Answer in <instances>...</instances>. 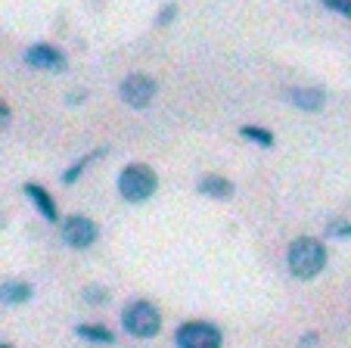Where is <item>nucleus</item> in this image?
I'll list each match as a JSON object with an SVG mask.
<instances>
[{"instance_id": "f257e3e1", "label": "nucleus", "mask_w": 351, "mask_h": 348, "mask_svg": "<svg viewBox=\"0 0 351 348\" xmlns=\"http://www.w3.org/2000/svg\"><path fill=\"white\" fill-rule=\"evenodd\" d=\"M286 264L295 280H314L326 268V246L317 237H295L286 252Z\"/></svg>"}, {"instance_id": "f03ea898", "label": "nucleus", "mask_w": 351, "mask_h": 348, "mask_svg": "<svg viewBox=\"0 0 351 348\" xmlns=\"http://www.w3.org/2000/svg\"><path fill=\"white\" fill-rule=\"evenodd\" d=\"M159 190V174L143 162H131L121 168L119 174V196L131 205H140L146 199H153Z\"/></svg>"}, {"instance_id": "7ed1b4c3", "label": "nucleus", "mask_w": 351, "mask_h": 348, "mask_svg": "<svg viewBox=\"0 0 351 348\" xmlns=\"http://www.w3.org/2000/svg\"><path fill=\"white\" fill-rule=\"evenodd\" d=\"M121 327L134 339H153L162 333V311L149 299H134L121 308Z\"/></svg>"}, {"instance_id": "20e7f679", "label": "nucleus", "mask_w": 351, "mask_h": 348, "mask_svg": "<svg viewBox=\"0 0 351 348\" xmlns=\"http://www.w3.org/2000/svg\"><path fill=\"white\" fill-rule=\"evenodd\" d=\"M174 345L178 348H221L224 333L212 321H186L174 329Z\"/></svg>"}, {"instance_id": "39448f33", "label": "nucleus", "mask_w": 351, "mask_h": 348, "mask_svg": "<svg viewBox=\"0 0 351 348\" xmlns=\"http://www.w3.org/2000/svg\"><path fill=\"white\" fill-rule=\"evenodd\" d=\"M60 237H62V243H66L69 249L84 252V249H90V246L97 243L99 227L87 215H69V218H62L60 221Z\"/></svg>"}, {"instance_id": "423d86ee", "label": "nucleus", "mask_w": 351, "mask_h": 348, "mask_svg": "<svg viewBox=\"0 0 351 348\" xmlns=\"http://www.w3.org/2000/svg\"><path fill=\"white\" fill-rule=\"evenodd\" d=\"M156 93H159V84H156V78H149V75H143V72H131L119 84L121 103L131 106V109H146V106L156 100Z\"/></svg>"}, {"instance_id": "0eeeda50", "label": "nucleus", "mask_w": 351, "mask_h": 348, "mask_svg": "<svg viewBox=\"0 0 351 348\" xmlns=\"http://www.w3.org/2000/svg\"><path fill=\"white\" fill-rule=\"evenodd\" d=\"M25 66L38 69V72H66L69 60L66 53L53 44H32L25 50Z\"/></svg>"}, {"instance_id": "6e6552de", "label": "nucleus", "mask_w": 351, "mask_h": 348, "mask_svg": "<svg viewBox=\"0 0 351 348\" xmlns=\"http://www.w3.org/2000/svg\"><path fill=\"white\" fill-rule=\"evenodd\" d=\"M22 193L32 199V205L40 211V218H44V221H50V224H60L62 221L60 209H56V199L50 196V193H47L40 184H22Z\"/></svg>"}, {"instance_id": "1a4fd4ad", "label": "nucleus", "mask_w": 351, "mask_h": 348, "mask_svg": "<svg viewBox=\"0 0 351 348\" xmlns=\"http://www.w3.org/2000/svg\"><path fill=\"white\" fill-rule=\"evenodd\" d=\"M196 193H202V196L208 199H230L233 193H237V187H233V181H227L224 174H202L196 184Z\"/></svg>"}, {"instance_id": "9d476101", "label": "nucleus", "mask_w": 351, "mask_h": 348, "mask_svg": "<svg viewBox=\"0 0 351 348\" xmlns=\"http://www.w3.org/2000/svg\"><path fill=\"white\" fill-rule=\"evenodd\" d=\"M289 100L302 112H320L326 106V91L324 87H292Z\"/></svg>"}, {"instance_id": "9b49d317", "label": "nucleus", "mask_w": 351, "mask_h": 348, "mask_svg": "<svg viewBox=\"0 0 351 348\" xmlns=\"http://www.w3.org/2000/svg\"><path fill=\"white\" fill-rule=\"evenodd\" d=\"M34 299V286L25 280H7L0 283V302L10 305V308H16V305H25Z\"/></svg>"}, {"instance_id": "f8f14e48", "label": "nucleus", "mask_w": 351, "mask_h": 348, "mask_svg": "<svg viewBox=\"0 0 351 348\" xmlns=\"http://www.w3.org/2000/svg\"><path fill=\"white\" fill-rule=\"evenodd\" d=\"M75 336L90 345H115V333L106 327V323H78L75 327Z\"/></svg>"}, {"instance_id": "ddd939ff", "label": "nucleus", "mask_w": 351, "mask_h": 348, "mask_svg": "<svg viewBox=\"0 0 351 348\" xmlns=\"http://www.w3.org/2000/svg\"><path fill=\"white\" fill-rule=\"evenodd\" d=\"M103 152H106V150H103V146H99V150L87 152V156H84V159H78V162H72V165H69V168H66V171H62V184H66V187H72V184H75V181H78V178H81V174H84V171H87V165H90V162H93V159H99V156H103Z\"/></svg>"}, {"instance_id": "4468645a", "label": "nucleus", "mask_w": 351, "mask_h": 348, "mask_svg": "<svg viewBox=\"0 0 351 348\" xmlns=\"http://www.w3.org/2000/svg\"><path fill=\"white\" fill-rule=\"evenodd\" d=\"M239 137L249 140V143H255V146H261V150H271L274 146V134L261 125H243L239 128Z\"/></svg>"}, {"instance_id": "2eb2a0df", "label": "nucleus", "mask_w": 351, "mask_h": 348, "mask_svg": "<svg viewBox=\"0 0 351 348\" xmlns=\"http://www.w3.org/2000/svg\"><path fill=\"white\" fill-rule=\"evenodd\" d=\"M326 237L330 240H351V221H345V218H332V221L326 224Z\"/></svg>"}, {"instance_id": "dca6fc26", "label": "nucleus", "mask_w": 351, "mask_h": 348, "mask_svg": "<svg viewBox=\"0 0 351 348\" xmlns=\"http://www.w3.org/2000/svg\"><path fill=\"white\" fill-rule=\"evenodd\" d=\"M81 299H84L87 305H103V302H109V289H106V286H97V283H93V286H84V289H81Z\"/></svg>"}, {"instance_id": "f3484780", "label": "nucleus", "mask_w": 351, "mask_h": 348, "mask_svg": "<svg viewBox=\"0 0 351 348\" xmlns=\"http://www.w3.org/2000/svg\"><path fill=\"white\" fill-rule=\"evenodd\" d=\"M326 10H332V13L345 16V19H351V0H320Z\"/></svg>"}, {"instance_id": "a211bd4d", "label": "nucleus", "mask_w": 351, "mask_h": 348, "mask_svg": "<svg viewBox=\"0 0 351 348\" xmlns=\"http://www.w3.org/2000/svg\"><path fill=\"white\" fill-rule=\"evenodd\" d=\"M174 16H178V3H165V7H162V13L156 16V25H159V28L171 25V22H174Z\"/></svg>"}, {"instance_id": "6ab92c4d", "label": "nucleus", "mask_w": 351, "mask_h": 348, "mask_svg": "<svg viewBox=\"0 0 351 348\" xmlns=\"http://www.w3.org/2000/svg\"><path fill=\"white\" fill-rule=\"evenodd\" d=\"M10 121H13V109H10V106L0 100V131H7Z\"/></svg>"}, {"instance_id": "aec40b11", "label": "nucleus", "mask_w": 351, "mask_h": 348, "mask_svg": "<svg viewBox=\"0 0 351 348\" xmlns=\"http://www.w3.org/2000/svg\"><path fill=\"white\" fill-rule=\"evenodd\" d=\"M84 100H87L84 91H72V93H69V106H78V103H84Z\"/></svg>"}, {"instance_id": "412c9836", "label": "nucleus", "mask_w": 351, "mask_h": 348, "mask_svg": "<svg viewBox=\"0 0 351 348\" xmlns=\"http://www.w3.org/2000/svg\"><path fill=\"white\" fill-rule=\"evenodd\" d=\"M302 348H311V345H317V333H308V336H302V342H298Z\"/></svg>"}, {"instance_id": "4be33fe9", "label": "nucleus", "mask_w": 351, "mask_h": 348, "mask_svg": "<svg viewBox=\"0 0 351 348\" xmlns=\"http://www.w3.org/2000/svg\"><path fill=\"white\" fill-rule=\"evenodd\" d=\"M0 348H13V345H7V342H0Z\"/></svg>"}]
</instances>
